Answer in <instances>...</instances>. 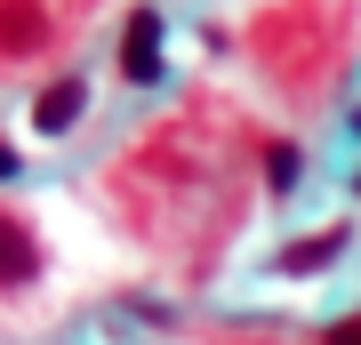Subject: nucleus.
<instances>
[{"label": "nucleus", "instance_id": "7ed1b4c3", "mask_svg": "<svg viewBox=\"0 0 361 345\" xmlns=\"http://www.w3.org/2000/svg\"><path fill=\"white\" fill-rule=\"evenodd\" d=\"M80 113H89V73H73V64H65V73L40 80V97H32V128H40V137H65Z\"/></svg>", "mask_w": 361, "mask_h": 345}, {"label": "nucleus", "instance_id": "39448f33", "mask_svg": "<svg viewBox=\"0 0 361 345\" xmlns=\"http://www.w3.org/2000/svg\"><path fill=\"white\" fill-rule=\"evenodd\" d=\"M257 169H265V201H289L297 177H305V153H297L289 137H265L257 145Z\"/></svg>", "mask_w": 361, "mask_h": 345}, {"label": "nucleus", "instance_id": "f03ea898", "mask_svg": "<svg viewBox=\"0 0 361 345\" xmlns=\"http://www.w3.org/2000/svg\"><path fill=\"white\" fill-rule=\"evenodd\" d=\"M121 80L129 89H161L169 80V49H161V8L153 0H137L129 25H121Z\"/></svg>", "mask_w": 361, "mask_h": 345}, {"label": "nucleus", "instance_id": "6e6552de", "mask_svg": "<svg viewBox=\"0 0 361 345\" xmlns=\"http://www.w3.org/2000/svg\"><path fill=\"white\" fill-rule=\"evenodd\" d=\"M16 177V153H8V145H0V185H8Z\"/></svg>", "mask_w": 361, "mask_h": 345}, {"label": "nucleus", "instance_id": "423d86ee", "mask_svg": "<svg viewBox=\"0 0 361 345\" xmlns=\"http://www.w3.org/2000/svg\"><path fill=\"white\" fill-rule=\"evenodd\" d=\"M337 249H345V225H322V233H297V241L273 257V265H281V273H322Z\"/></svg>", "mask_w": 361, "mask_h": 345}, {"label": "nucleus", "instance_id": "20e7f679", "mask_svg": "<svg viewBox=\"0 0 361 345\" xmlns=\"http://www.w3.org/2000/svg\"><path fill=\"white\" fill-rule=\"evenodd\" d=\"M32 282H40V241H32V225L16 209H0V297L32 289Z\"/></svg>", "mask_w": 361, "mask_h": 345}, {"label": "nucleus", "instance_id": "1a4fd4ad", "mask_svg": "<svg viewBox=\"0 0 361 345\" xmlns=\"http://www.w3.org/2000/svg\"><path fill=\"white\" fill-rule=\"evenodd\" d=\"M353 201H361V177H353Z\"/></svg>", "mask_w": 361, "mask_h": 345}, {"label": "nucleus", "instance_id": "0eeeda50", "mask_svg": "<svg viewBox=\"0 0 361 345\" xmlns=\"http://www.w3.org/2000/svg\"><path fill=\"white\" fill-rule=\"evenodd\" d=\"M322 345H361V313H345V321H329V329H322Z\"/></svg>", "mask_w": 361, "mask_h": 345}, {"label": "nucleus", "instance_id": "f257e3e1", "mask_svg": "<svg viewBox=\"0 0 361 345\" xmlns=\"http://www.w3.org/2000/svg\"><path fill=\"white\" fill-rule=\"evenodd\" d=\"M89 8L97 0H0V73H25V64H49L56 49H73Z\"/></svg>", "mask_w": 361, "mask_h": 345}]
</instances>
